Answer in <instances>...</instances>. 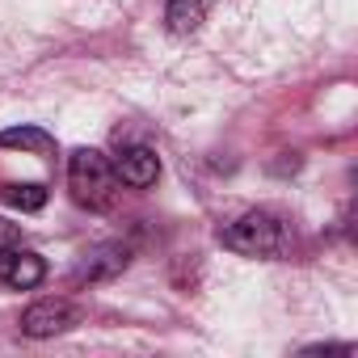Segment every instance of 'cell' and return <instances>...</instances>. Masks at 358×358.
I'll return each instance as SVG.
<instances>
[{
    "label": "cell",
    "mask_w": 358,
    "mask_h": 358,
    "mask_svg": "<svg viewBox=\"0 0 358 358\" xmlns=\"http://www.w3.org/2000/svg\"><path fill=\"white\" fill-rule=\"evenodd\" d=\"M224 249L245 253V257H282L291 249V224L274 211H245L220 232Z\"/></svg>",
    "instance_id": "obj_1"
},
{
    "label": "cell",
    "mask_w": 358,
    "mask_h": 358,
    "mask_svg": "<svg viewBox=\"0 0 358 358\" xmlns=\"http://www.w3.org/2000/svg\"><path fill=\"white\" fill-rule=\"evenodd\" d=\"M114 186H118V177H114V164L110 156H101L97 148H76L68 156V190L80 207L89 211H106L114 203Z\"/></svg>",
    "instance_id": "obj_2"
},
{
    "label": "cell",
    "mask_w": 358,
    "mask_h": 358,
    "mask_svg": "<svg viewBox=\"0 0 358 358\" xmlns=\"http://www.w3.org/2000/svg\"><path fill=\"white\" fill-rule=\"evenodd\" d=\"M72 324H80V308L68 299H38L22 312L26 337H55V333H68Z\"/></svg>",
    "instance_id": "obj_3"
},
{
    "label": "cell",
    "mask_w": 358,
    "mask_h": 358,
    "mask_svg": "<svg viewBox=\"0 0 358 358\" xmlns=\"http://www.w3.org/2000/svg\"><path fill=\"white\" fill-rule=\"evenodd\" d=\"M43 278H47V262H43L34 249L13 245V249L0 253V282H5V287H13V291H34Z\"/></svg>",
    "instance_id": "obj_4"
},
{
    "label": "cell",
    "mask_w": 358,
    "mask_h": 358,
    "mask_svg": "<svg viewBox=\"0 0 358 358\" xmlns=\"http://www.w3.org/2000/svg\"><path fill=\"white\" fill-rule=\"evenodd\" d=\"M114 177H118V182H127L131 190H148V186H156V177H160V156L148 143H131V148L118 152Z\"/></svg>",
    "instance_id": "obj_5"
},
{
    "label": "cell",
    "mask_w": 358,
    "mask_h": 358,
    "mask_svg": "<svg viewBox=\"0 0 358 358\" xmlns=\"http://www.w3.org/2000/svg\"><path fill=\"white\" fill-rule=\"evenodd\" d=\"M211 5H215V0H169V9H164V26H169V34H177V38L194 34V30L207 22Z\"/></svg>",
    "instance_id": "obj_6"
},
{
    "label": "cell",
    "mask_w": 358,
    "mask_h": 358,
    "mask_svg": "<svg viewBox=\"0 0 358 358\" xmlns=\"http://www.w3.org/2000/svg\"><path fill=\"white\" fill-rule=\"evenodd\" d=\"M122 266H127V249H122V245H106V249H97V253L85 262L80 278H106V274H118Z\"/></svg>",
    "instance_id": "obj_7"
},
{
    "label": "cell",
    "mask_w": 358,
    "mask_h": 358,
    "mask_svg": "<svg viewBox=\"0 0 358 358\" xmlns=\"http://www.w3.org/2000/svg\"><path fill=\"white\" fill-rule=\"evenodd\" d=\"M5 148H30V152H55V139L47 131H34V127H17V131H5L0 135Z\"/></svg>",
    "instance_id": "obj_8"
},
{
    "label": "cell",
    "mask_w": 358,
    "mask_h": 358,
    "mask_svg": "<svg viewBox=\"0 0 358 358\" xmlns=\"http://www.w3.org/2000/svg\"><path fill=\"white\" fill-rule=\"evenodd\" d=\"M9 203L22 207V211H38V207L47 203V190H43V186H13V190H9Z\"/></svg>",
    "instance_id": "obj_9"
},
{
    "label": "cell",
    "mask_w": 358,
    "mask_h": 358,
    "mask_svg": "<svg viewBox=\"0 0 358 358\" xmlns=\"http://www.w3.org/2000/svg\"><path fill=\"white\" fill-rule=\"evenodd\" d=\"M13 245H22V232H17V224L0 220V253H5V249H13Z\"/></svg>",
    "instance_id": "obj_10"
}]
</instances>
